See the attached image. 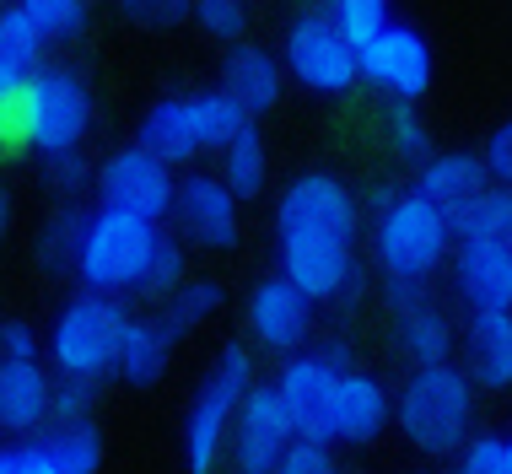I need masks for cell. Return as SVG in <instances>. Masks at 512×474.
Returning a JSON list of instances; mask_svg holds the SVG:
<instances>
[{
  "label": "cell",
  "mask_w": 512,
  "mask_h": 474,
  "mask_svg": "<svg viewBox=\"0 0 512 474\" xmlns=\"http://www.w3.org/2000/svg\"><path fill=\"white\" fill-rule=\"evenodd\" d=\"M394 421L421 458H459L475 442V378L459 361L410 367L394 399Z\"/></svg>",
  "instance_id": "obj_1"
},
{
  "label": "cell",
  "mask_w": 512,
  "mask_h": 474,
  "mask_svg": "<svg viewBox=\"0 0 512 474\" xmlns=\"http://www.w3.org/2000/svg\"><path fill=\"white\" fill-rule=\"evenodd\" d=\"M453 248H459V227L415 189H399L372 216V259H378L383 281L432 286L442 264H453Z\"/></svg>",
  "instance_id": "obj_2"
},
{
  "label": "cell",
  "mask_w": 512,
  "mask_h": 474,
  "mask_svg": "<svg viewBox=\"0 0 512 474\" xmlns=\"http://www.w3.org/2000/svg\"><path fill=\"white\" fill-rule=\"evenodd\" d=\"M248 124H254L248 108L216 87V92H184V97H162V103H151L135 141L151 146L162 162L184 167V162L205 157V151H227Z\"/></svg>",
  "instance_id": "obj_3"
},
{
  "label": "cell",
  "mask_w": 512,
  "mask_h": 474,
  "mask_svg": "<svg viewBox=\"0 0 512 474\" xmlns=\"http://www.w3.org/2000/svg\"><path fill=\"white\" fill-rule=\"evenodd\" d=\"M157 221L124 216L98 205L87 221V243H81L76 259V281L81 291H103V297H141V281L151 270V254H157Z\"/></svg>",
  "instance_id": "obj_4"
},
{
  "label": "cell",
  "mask_w": 512,
  "mask_h": 474,
  "mask_svg": "<svg viewBox=\"0 0 512 474\" xmlns=\"http://www.w3.org/2000/svg\"><path fill=\"white\" fill-rule=\"evenodd\" d=\"M11 130H17L22 146L44 151V157L81 151V141H87V130H92V87L81 81V71H71V65L38 71L33 87L22 97H11Z\"/></svg>",
  "instance_id": "obj_5"
},
{
  "label": "cell",
  "mask_w": 512,
  "mask_h": 474,
  "mask_svg": "<svg viewBox=\"0 0 512 474\" xmlns=\"http://www.w3.org/2000/svg\"><path fill=\"white\" fill-rule=\"evenodd\" d=\"M130 324V308L103 291H76L49 329V361L60 367V378H108L119 361V340Z\"/></svg>",
  "instance_id": "obj_6"
},
{
  "label": "cell",
  "mask_w": 512,
  "mask_h": 474,
  "mask_svg": "<svg viewBox=\"0 0 512 474\" xmlns=\"http://www.w3.org/2000/svg\"><path fill=\"white\" fill-rule=\"evenodd\" d=\"M254 388V356H248L243 340L221 345L216 372L195 388V404H189V421H184V458L189 474H211L221 448H227L232 426H238V410Z\"/></svg>",
  "instance_id": "obj_7"
},
{
  "label": "cell",
  "mask_w": 512,
  "mask_h": 474,
  "mask_svg": "<svg viewBox=\"0 0 512 474\" xmlns=\"http://www.w3.org/2000/svg\"><path fill=\"white\" fill-rule=\"evenodd\" d=\"M281 65L302 92L345 97L362 81V49L340 33L335 11H302L281 33Z\"/></svg>",
  "instance_id": "obj_8"
},
{
  "label": "cell",
  "mask_w": 512,
  "mask_h": 474,
  "mask_svg": "<svg viewBox=\"0 0 512 474\" xmlns=\"http://www.w3.org/2000/svg\"><path fill=\"white\" fill-rule=\"evenodd\" d=\"M92 194L108 211L141 216V221H157L162 227L178 205V178H173V162H162L151 146L130 141V146H114L98 162V189Z\"/></svg>",
  "instance_id": "obj_9"
},
{
  "label": "cell",
  "mask_w": 512,
  "mask_h": 474,
  "mask_svg": "<svg viewBox=\"0 0 512 474\" xmlns=\"http://www.w3.org/2000/svg\"><path fill=\"white\" fill-rule=\"evenodd\" d=\"M362 237V200L335 173H297L275 200V237Z\"/></svg>",
  "instance_id": "obj_10"
},
{
  "label": "cell",
  "mask_w": 512,
  "mask_h": 474,
  "mask_svg": "<svg viewBox=\"0 0 512 474\" xmlns=\"http://www.w3.org/2000/svg\"><path fill=\"white\" fill-rule=\"evenodd\" d=\"M432 76H437V60H432L426 33L399 17L362 49V81L372 92H383L389 103H421L432 92Z\"/></svg>",
  "instance_id": "obj_11"
},
{
  "label": "cell",
  "mask_w": 512,
  "mask_h": 474,
  "mask_svg": "<svg viewBox=\"0 0 512 474\" xmlns=\"http://www.w3.org/2000/svg\"><path fill=\"white\" fill-rule=\"evenodd\" d=\"M275 259L281 275L297 281L313 302H351L362 297V264H356V243L340 237H275Z\"/></svg>",
  "instance_id": "obj_12"
},
{
  "label": "cell",
  "mask_w": 512,
  "mask_h": 474,
  "mask_svg": "<svg viewBox=\"0 0 512 474\" xmlns=\"http://www.w3.org/2000/svg\"><path fill=\"white\" fill-rule=\"evenodd\" d=\"M383 297L394 308V345L410 367H437V361H453V345H459V329L442 302H432V291L415 281H383Z\"/></svg>",
  "instance_id": "obj_13"
},
{
  "label": "cell",
  "mask_w": 512,
  "mask_h": 474,
  "mask_svg": "<svg viewBox=\"0 0 512 474\" xmlns=\"http://www.w3.org/2000/svg\"><path fill=\"white\" fill-rule=\"evenodd\" d=\"M238 194L227 189L221 173H184L178 178V205H173V221L184 232V243L195 248H211V254H227L238 243L243 221H238Z\"/></svg>",
  "instance_id": "obj_14"
},
{
  "label": "cell",
  "mask_w": 512,
  "mask_h": 474,
  "mask_svg": "<svg viewBox=\"0 0 512 474\" xmlns=\"http://www.w3.org/2000/svg\"><path fill=\"white\" fill-rule=\"evenodd\" d=\"M313 308L318 302L308 291L275 270L248 291V329H254V340L265 345V351L297 356V351H308V340H313Z\"/></svg>",
  "instance_id": "obj_15"
},
{
  "label": "cell",
  "mask_w": 512,
  "mask_h": 474,
  "mask_svg": "<svg viewBox=\"0 0 512 474\" xmlns=\"http://www.w3.org/2000/svg\"><path fill=\"white\" fill-rule=\"evenodd\" d=\"M335 388H340V367H329L318 351L286 356L281 372H275V394H281L286 415H292L297 437H308V442H335V426H329Z\"/></svg>",
  "instance_id": "obj_16"
},
{
  "label": "cell",
  "mask_w": 512,
  "mask_h": 474,
  "mask_svg": "<svg viewBox=\"0 0 512 474\" xmlns=\"http://www.w3.org/2000/svg\"><path fill=\"white\" fill-rule=\"evenodd\" d=\"M297 442V426L286 415L275 383H254L238 410V426H232V448H238V474H275L281 469L286 448Z\"/></svg>",
  "instance_id": "obj_17"
},
{
  "label": "cell",
  "mask_w": 512,
  "mask_h": 474,
  "mask_svg": "<svg viewBox=\"0 0 512 474\" xmlns=\"http://www.w3.org/2000/svg\"><path fill=\"white\" fill-rule=\"evenodd\" d=\"M496 184L491 178V167H486V157L480 151H432L421 167H415V194H426V200L437 205L442 216L459 227V216H469V205L480 200Z\"/></svg>",
  "instance_id": "obj_18"
},
{
  "label": "cell",
  "mask_w": 512,
  "mask_h": 474,
  "mask_svg": "<svg viewBox=\"0 0 512 474\" xmlns=\"http://www.w3.org/2000/svg\"><path fill=\"white\" fill-rule=\"evenodd\" d=\"M389 421H394V394L383 388V378H372V372H362V367L340 372L335 410H329L335 442H345V448H367V442L383 437Z\"/></svg>",
  "instance_id": "obj_19"
},
{
  "label": "cell",
  "mask_w": 512,
  "mask_h": 474,
  "mask_svg": "<svg viewBox=\"0 0 512 474\" xmlns=\"http://www.w3.org/2000/svg\"><path fill=\"white\" fill-rule=\"evenodd\" d=\"M453 291L469 313L480 308H512V248L480 243V237H459L453 248Z\"/></svg>",
  "instance_id": "obj_20"
},
{
  "label": "cell",
  "mask_w": 512,
  "mask_h": 474,
  "mask_svg": "<svg viewBox=\"0 0 512 474\" xmlns=\"http://www.w3.org/2000/svg\"><path fill=\"white\" fill-rule=\"evenodd\" d=\"M464 372L486 394L512 388V308L464 313Z\"/></svg>",
  "instance_id": "obj_21"
},
{
  "label": "cell",
  "mask_w": 512,
  "mask_h": 474,
  "mask_svg": "<svg viewBox=\"0 0 512 474\" xmlns=\"http://www.w3.org/2000/svg\"><path fill=\"white\" fill-rule=\"evenodd\" d=\"M54 410V378L44 361H0V431L38 437Z\"/></svg>",
  "instance_id": "obj_22"
},
{
  "label": "cell",
  "mask_w": 512,
  "mask_h": 474,
  "mask_svg": "<svg viewBox=\"0 0 512 474\" xmlns=\"http://www.w3.org/2000/svg\"><path fill=\"white\" fill-rule=\"evenodd\" d=\"M221 92L238 97V103L248 108V119L270 114V108L281 103V92H286L281 54H270L259 44H232L227 60H221Z\"/></svg>",
  "instance_id": "obj_23"
},
{
  "label": "cell",
  "mask_w": 512,
  "mask_h": 474,
  "mask_svg": "<svg viewBox=\"0 0 512 474\" xmlns=\"http://www.w3.org/2000/svg\"><path fill=\"white\" fill-rule=\"evenodd\" d=\"M38 71H44V33L11 0V6H0V103L22 97Z\"/></svg>",
  "instance_id": "obj_24"
},
{
  "label": "cell",
  "mask_w": 512,
  "mask_h": 474,
  "mask_svg": "<svg viewBox=\"0 0 512 474\" xmlns=\"http://www.w3.org/2000/svg\"><path fill=\"white\" fill-rule=\"evenodd\" d=\"M173 334L162 318H135L130 313V324H124V340H119V361H114V372L130 388H151V383H162L168 378V361H173Z\"/></svg>",
  "instance_id": "obj_25"
},
{
  "label": "cell",
  "mask_w": 512,
  "mask_h": 474,
  "mask_svg": "<svg viewBox=\"0 0 512 474\" xmlns=\"http://www.w3.org/2000/svg\"><path fill=\"white\" fill-rule=\"evenodd\" d=\"M87 221H92V211H81L76 200H65L60 211L44 221V237H38V264H44L49 275H76L81 243H87Z\"/></svg>",
  "instance_id": "obj_26"
},
{
  "label": "cell",
  "mask_w": 512,
  "mask_h": 474,
  "mask_svg": "<svg viewBox=\"0 0 512 474\" xmlns=\"http://www.w3.org/2000/svg\"><path fill=\"white\" fill-rule=\"evenodd\" d=\"M221 157V178H227V189L238 194V200H259L270 184V151H265V135L248 124V130L232 141L227 151H216Z\"/></svg>",
  "instance_id": "obj_27"
},
{
  "label": "cell",
  "mask_w": 512,
  "mask_h": 474,
  "mask_svg": "<svg viewBox=\"0 0 512 474\" xmlns=\"http://www.w3.org/2000/svg\"><path fill=\"white\" fill-rule=\"evenodd\" d=\"M38 437L49 442V453L60 458V469H65V474H98V469H103V431H98V421L44 426Z\"/></svg>",
  "instance_id": "obj_28"
},
{
  "label": "cell",
  "mask_w": 512,
  "mask_h": 474,
  "mask_svg": "<svg viewBox=\"0 0 512 474\" xmlns=\"http://www.w3.org/2000/svg\"><path fill=\"white\" fill-rule=\"evenodd\" d=\"M216 313H221V286L216 281H184L168 302H162L157 318L168 324L173 340H184V334H195L205 318H216Z\"/></svg>",
  "instance_id": "obj_29"
},
{
  "label": "cell",
  "mask_w": 512,
  "mask_h": 474,
  "mask_svg": "<svg viewBox=\"0 0 512 474\" xmlns=\"http://www.w3.org/2000/svg\"><path fill=\"white\" fill-rule=\"evenodd\" d=\"M459 237H480V243L512 248V189L491 184L475 205H469V216H459Z\"/></svg>",
  "instance_id": "obj_30"
},
{
  "label": "cell",
  "mask_w": 512,
  "mask_h": 474,
  "mask_svg": "<svg viewBox=\"0 0 512 474\" xmlns=\"http://www.w3.org/2000/svg\"><path fill=\"white\" fill-rule=\"evenodd\" d=\"M17 6L44 33V44H71L81 27H87V0H17Z\"/></svg>",
  "instance_id": "obj_31"
},
{
  "label": "cell",
  "mask_w": 512,
  "mask_h": 474,
  "mask_svg": "<svg viewBox=\"0 0 512 474\" xmlns=\"http://www.w3.org/2000/svg\"><path fill=\"white\" fill-rule=\"evenodd\" d=\"M383 130H389V146L399 162L421 167L426 157H432V130H426V119L415 114V103H389V119H383Z\"/></svg>",
  "instance_id": "obj_32"
},
{
  "label": "cell",
  "mask_w": 512,
  "mask_h": 474,
  "mask_svg": "<svg viewBox=\"0 0 512 474\" xmlns=\"http://www.w3.org/2000/svg\"><path fill=\"white\" fill-rule=\"evenodd\" d=\"M184 281H189V254H184V243H178V237L162 232L157 237V254H151V270H146V281H141V297L168 302Z\"/></svg>",
  "instance_id": "obj_33"
},
{
  "label": "cell",
  "mask_w": 512,
  "mask_h": 474,
  "mask_svg": "<svg viewBox=\"0 0 512 474\" xmlns=\"http://www.w3.org/2000/svg\"><path fill=\"white\" fill-rule=\"evenodd\" d=\"M335 22H340V33L351 38L356 49H367L372 38L383 33V27L394 22V0H335Z\"/></svg>",
  "instance_id": "obj_34"
},
{
  "label": "cell",
  "mask_w": 512,
  "mask_h": 474,
  "mask_svg": "<svg viewBox=\"0 0 512 474\" xmlns=\"http://www.w3.org/2000/svg\"><path fill=\"white\" fill-rule=\"evenodd\" d=\"M195 22L216 44H238L248 27V0H195Z\"/></svg>",
  "instance_id": "obj_35"
},
{
  "label": "cell",
  "mask_w": 512,
  "mask_h": 474,
  "mask_svg": "<svg viewBox=\"0 0 512 474\" xmlns=\"http://www.w3.org/2000/svg\"><path fill=\"white\" fill-rule=\"evenodd\" d=\"M464 474H512V431H480L459 453Z\"/></svg>",
  "instance_id": "obj_36"
},
{
  "label": "cell",
  "mask_w": 512,
  "mask_h": 474,
  "mask_svg": "<svg viewBox=\"0 0 512 474\" xmlns=\"http://www.w3.org/2000/svg\"><path fill=\"white\" fill-rule=\"evenodd\" d=\"M92 404H98V378H60V383H54V410H49V426H76V421H92Z\"/></svg>",
  "instance_id": "obj_37"
},
{
  "label": "cell",
  "mask_w": 512,
  "mask_h": 474,
  "mask_svg": "<svg viewBox=\"0 0 512 474\" xmlns=\"http://www.w3.org/2000/svg\"><path fill=\"white\" fill-rule=\"evenodd\" d=\"M49 189L60 194V200H81V189H98V167H92L81 151H60V157H49Z\"/></svg>",
  "instance_id": "obj_38"
},
{
  "label": "cell",
  "mask_w": 512,
  "mask_h": 474,
  "mask_svg": "<svg viewBox=\"0 0 512 474\" xmlns=\"http://www.w3.org/2000/svg\"><path fill=\"white\" fill-rule=\"evenodd\" d=\"M114 6L146 27H178L195 17V0H114Z\"/></svg>",
  "instance_id": "obj_39"
},
{
  "label": "cell",
  "mask_w": 512,
  "mask_h": 474,
  "mask_svg": "<svg viewBox=\"0 0 512 474\" xmlns=\"http://www.w3.org/2000/svg\"><path fill=\"white\" fill-rule=\"evenodd\" d=\"M275 474H340V464H335V448H329V442L297 437L292 448H286V458H281V469H275Z\"/></svg>",
  "instance_id": "obj_40"
},
{
  "label": "cell",
  "mask_w": 512,
  "mask_h": 474,
  "mask_svg": "<svg viewBox=\"0 0 512 474\" xmlns=\"http://www.w3.org/2000/svg\"><path fill=\"white\" fill-rule=\"evenodd\" d=\"M480 157H486V167H491V178H496V184H507V189H512V114H507L502 124H496L491 135H486Z\"/></svg>",
  "instance_id": "obj_41"
},
{
  "label": "cell",
  "mask_w": 512,
  "mask_h": 474,
  "mask_svg": "<svg viewBox=\"0 0 512 474\" xmlns=\"http://www.w3.org/2000/svg\"><path fill=\"white\" fill-rule=\"evenodd\" d=\"M6 474H65V469H60V458L49 453L44 437H27V442L11 448V469Z\"/></svg>",
  "instance_id": "obj_42"
},
{
  "label": "cell",
  "mask_w": 512,
  "mask_h": 474,
  "mask_svg": "<svg viewBox=\"0 0 512 474\" xmlns=\"http://www.w3.org/2000/svg\"><path fill=\"white\" fill-rule=\"evenodd\" d=\"M0 361H38V329L22 318H6L0 324Z\"/></svg>",
  "instance_id": "obj_43"
},
{
  "label": "cell",
  "mask_w": 512,
  "mask_h": 474,
  "mask_svg": "<svg viewBox=\"0 0 512 474\" xmlns=\"http://www.w3.org/2000/svg\"><path fill=\"white\" fill-rule=\"evenodd\" d=\"M11 232V194H6V184H0V237Z\"/></svg>",
  "instance_id": "obj_44"
},
{
  "label": "cell",
  "mask_w": 512,
  "mask_h": 474,
  "mask_svg": "<svg viewBox=\"0 0 512 474\" xmlns=\"http://www.w3.org/2000/svg\"><path fill=\"white\" fill-rule=\"evenodd\" d=\"M11 469V448H0V474H6Z\"/></svg>",
  "instance_id": "obj_45"
},
{
  "label": "cell",
  "mask_w": 512,
  "mask_h": 474,
  "mask_svg": "<svg viewBox=\"0 0 512 474\" xmlns=\"http://www.w3.org/2000/svg\"><path fill=\"white\" fill-rule=\"evenodd\" d=\"M453 474H464V469H459V464H453Z\"/></svg>",
  "instance_id": "obj_46"
},
{
  "label": "cell",
  "mask_w": 512,
  "mask_h": 474,
  "mask_svg": "<svg viewBox=\"0 0 512 474\" xmlns=\"http://www.w3.org/2000/svg\"><path fill=\"white\" fill-rule=\"evenodd\" d=\"M410 474H426V469H410Z\"/></svg>",
  "instance_id": "obj_47"
}]
</instances>
